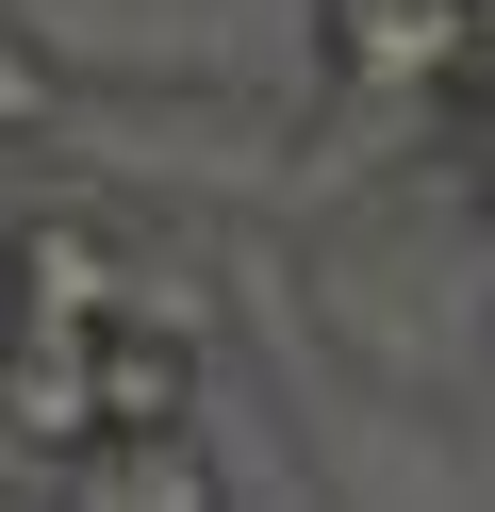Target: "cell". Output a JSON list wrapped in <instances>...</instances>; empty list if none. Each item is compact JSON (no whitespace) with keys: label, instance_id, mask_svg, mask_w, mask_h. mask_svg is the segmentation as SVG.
<instances>
[{"label":"cell","instance_id":"6da1fadb","mask_svg":"<svg viewBox=\"0 0 495 512\" xmlns=\"http://www.w3.org/2000/svg\"><path fill=\"white\" fill-rule=\"evenodd\" d=\"M149 248L99 232V215H17L0 232V314H33V331H116V314H149Z\"/></svg>","mask_w":495,"mask_h":512},{"label":"cell","instance_id":"7a4b0ae2","mask_svg":"<svg viewBox=\"0 0 495 512\" xmlns=\"http://www.w3.org/2000/svg\"><path fill=\"white\" fill-rule=\"evenodd\" d=\"M479 17L495 0H314V50L347 100H429V83H479Z\"/></svg>","mask_w":495,"mask_h":512},{"label":"cell","instance_id":"3957f363","mask_svg":"<svg viewBox=\"0 0 495 512\" xmlns=\"http://www.w3.org/2000/svg\"><path fill=\"white\" fill-rule=\"evenodd\" d=\"M0 446H33V463L99 446V331H33V314H0Z\"/></svg>","mask_w":495,"mask_h":512},{"label":"cell","instance_id":"277c9868","mask_svg":"<svg viewBox=\"0 0 495 512\" xmlns=\"http://www.w3.org/2000/svg\"><path fill=\"white\" fill-rule=\"evenodd\" d=\"M66 512H231V479H215V446L198 430H99V446H66Z\"/></svg>","mask_w":495,"mask_h":512},{"label":"cell","instance_id":"5b68a950","mask_svg":"<svg viewBox=\"0 0 495 512\" xmlns=\"http://www.w3.org/2000/svg\"><path fill=\"white\" fill-rule=\"evenodd\" d=\"M198 413V331L182 314H116L99 331V430H182Z\"/></svg>","mask_w":495,"mask_h":512},{"label":"cell","instance_id":"8992f818","mask_svg":"<svg viewBox=\"0 0 495 512\" xmlns=\"http://www.w3.org/2000/svg\"><path fill=\"white\" fill-rule=\"evenodd\" d=\"M50 116H66V50L33 34V17H0V149H17V133H50Z\"/></svg>","mask_w":495,"mask_h":512},{"label":"cell","instance_id":"52a82bcc","mask_svg":"<svg viewBox=\"0 0 495 512\" xmlns=\"http://www.w3.org/2000/svg\"><path fill=\"white\" fill-rule=\"evenodd\" d=\"M479 83H495V67H479ZM479 215H495V100H479Z\"/></svg>","mask_w":495,"mask_h":512}]
</instances>
